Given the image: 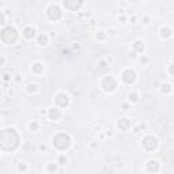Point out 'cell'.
<instances>
[{"label": "cell", "mask_w": 174, "mask_h": 174, "mask_svg": "<svg viewBox=\"0 0 174 174\" xmlns=\"http://www.w3.org/2000/svg\"><path fill=\"white\" fill-rule=\"evenodd\" d=\"M106 37H108V34L105 33V31H102V30H99L97 31V34H95V38H97V41H105L106 40Z\"/></svg>", "instance_id": "cell-24"}, {"label": "cell", "mask_w": 174, "mask_h": 174, "mask_svg": "<svg viewBox=\"0 0 174 174\" xmlns=\"http://www.w3.org/2000/svg\"><path fill=\"white\" fill-rule=\"evenodd\" d=\"M57 169H59L57 163H53V162H49V163H47V166H45V172L48 174H55L57 172Z\"/></svg>", "instance_id": "cell-18"}, {"label": "cell", "mask_w": 174, "mask_h": 174, "mask_svg": "<svg viewBox=\"0 0 174 174\" xmlns=\"http://www.w3.org/2000/svg\"><path fill=\"white\" fill-rule=\"evenodd\" d=\"M40 150L41 151H47V145H45V144H40Z\"/></svg>", "instance_id": "cell-31"}, {"label": "cell", "mask_w": 174, "mask_h": 174, "mask_svg": "<svg viewBox=\"0 0 174 174\" xmlns=\"http://www.w3.org/2000/svg\"><path fill=\"white\" fill-rule=\"evenodd\" d=\"M47 15H48V18L51 20L56 22V20L61 19L63 11H61V8L59 7V4H56V3H52V4L47 8Z\"/></svg>", "instance_id": "cell-6"}, {"label": "cell", "mask_w": 174, "mask_h": 174, "mask_svg": "<svg viewBox=\"0 0 174 174\" xmlns=\"http://www.w3.org/2000/svg\"><path fill=\"white\" fill-rule=\"evenodd\" d=\"M131 120L127 118V117H121V118H118V121H117V128H118L120 131H123V132H125L131 128Z\"/></svg>", "instance_id": "cell-12"}, {"label": "cell", "mask_w": 174, "mask_h": 174, "mask_svg": "<svg viewBox=\"0 0 174 174\" xmlns=\"http://www.w3.org/2000/svg\"><path fill=\"white\" fill-rule=\"evenodd\" d=\"M56 163L60 165V166H65L67 163H68V158H67L64 154H61V155H59V157H57V162H56Z\"/></svg>", "instance_id": "cell-23"}, {"label": "cell", "mask_w": 174, "mask_h": 174, "mask_svg": "<svg viewBox=\"0 0 174 174\" xmlns=\"http://www.w3.org/2000/svg\"><path fill=\"white\" fill-rule=\"evenodd\" d=\"M22 34L26 40H33L35 35H37V31H35V27H33V26H26L23 29Z\"/></svg>", "instance_id": "cell-13"}, {"label": "cell", "mask_w": 174, "mask_h": 174, "mask_svg": "<svg viewBox=\"0 0 174 174\" xmlns=\"http://www.w3.org/2000/svg\"><path fill=\"white\" fill-rule=\"evenodd\" d=\"M172 35H173V30L170 29L169 26H162L161 27V30H159V37H161L162 40H169Z\"/></svg>", "instance_id": "cell-14"}, {"label": "cell", "mask_w": 174, "mask_h": 174, "mask_svg": "<svg viewBox=\"0 0 174 174\" xmlns=\"http://www.w3.org/2000/svg\"><path fill=\"white\" fill-rule=\"evenodd\" d=\"M37 90H38V86L35 83H29L27 84V87H26V91L29 94H35L37 93Z\"/></svg>", "instance_id": "cell-22"}, {"label": "cell", "mask_w": 174, "mask_h": 174, "mask_svg": "<svg viewBox=\"0 0 174 174\" xmlns=\"http://www.w3.org/2000/svg\"><path fill=\"white\" fill-rule=\"evenodd\" d=\"M31 72H33L34 75H41V74L44 72V64L40 61L34 63L33 65H31Z\"/></svg>", "instance_id": "cell-17"}, {"label": "cell", "mask_w": 174, "mask_h": 174, "mask_svg": "<svg viewBox=\"0 0 174 174\" xmlns=\"http://www.w3.org/2000/svg\"><path fill=\"white\" fill-rule=\"evenodd\" d=\"M132 49L133 51L132 52H135V53H143L144 52V49H145V47H144V42L143 41H140V40H136L132 44Z\"/></svg>", "instance_id": "cell-15"}, {"label": "cell", "mask_w": 174, "mask_h": 174, "mask_svg": "<svg viewBox=\"0 0 174 174\" xmlns=\"http://www.w3.org/2000/svg\"><path fill=\"white\" fill-rule=\"evenodd\" d=\"M55 104L57 108L60 109H65L68 108L69 104H71V98L67 93H57L55 97Z\"/></svg>", "instance_id": "cell-7"}, {"label": "cell", "mask_w": 174, "mask_h": 174, "mask_svg": "<svg viewBox=\"0 0 174 174\" xmlns=\"http://www.w3.org/2000/svg\"><path fill=\"white\" fill-rule=\"evenodd\" d=\"M145 170H147L150 174H157L159 170H161V165L157 159H150L145 163Z\"/></svg>", "instance_id": "cell-10"}, {"label": "cell", "mask_w": 174, "mask_h": 174, "mask_svg": "<svg viewBox=\"0 0 174 174\" xmlns=\"http://www.w3.org/2000/svg\"><path fill=\"white\" fill-rule=\"evenodd\" d=\"M137 79V75L135 72V69L132 68H127L121 72V80L124 82L125 84H133Z\"/></svg>", "instance_id": "cell-8"}, {"label": "cell", "mask_w": 174, "mask_h": 174, "mask_svg": "<svg viewBox=\"0 0 174 174\" xmlns=\"http://www.w3.org/2000/svg\"><path fill=\"white\" fill-rule=\"evenodd\" d=\"M144 128H145V125H144V124H139V127H137L136 128V129H135V132H140V129H144Z\"/></svg>", "instance_id": "cell-30"}, {"label": "cell", "mask_w": 174, "mask_h": 174, "mask_svg": "<svg viewBox=\"0 0 174 174\" xmlns=\"http://www.w3.org/2000/svg\"><path fill=\"white\" fill-rule=\"evenodd\" d=\"M37 44L40 45V47H47L49 44V37L47 33H41L37 35Z\"/></svg>", "instance_id": "cell-16"}, {"label": "cell", "mask_w": 174, "mask_h": 174, "mask_svg": "<svg viewBox=\"0 0 174 174\" xmlns=\"http://www.w3.org/2000/svg\"><path fill=\"white\" fill-rule=\"evenodd\" d=\"M128 108H129L128 104H123V110H128Z\"/></svg>", "instance_id": "cell-32"}, {"label": "cell", "mask_w": 174, "mask_h": 174, "mask_svg": "<svg viewBox=\"0 0 174 174\" xmlns=\"http://www.w3.org/2000/svg\"><path fill=\"white\" fill-rule=\"evenodd\" d=\"M118 19H120V20H121V22H123V23H124V22H125V16H121V18H118Z\"/></svg>", "instance_id": "cell-33"}, {"label": "cell", "mask_w": 174, "mask_h": 174, "mask_svg": "<svg viewBox=\"0 0 174 174\" xmlns=\"http://www.w3.org/2000/svg\"><path fill=\"white\" fill-rule=\"evenodd\" d=\"M117 86H118V80H117L113 75H108V76L102 78L101 87L105 93H113V91L117 88Z\"/></svg>", "instance_id": "cell-4"}, {"label": "cell", "mask_w": 174, "mask_h": 174, "mask_svg": "<svg viewBox=\"0 0 174 174\" xmlns=\"http://www.w3.org/2000/svg\"><path fill=\"white\" fill-rule=\"evenodd\" d=\"M27 169H29V166H27L26 162H19L16 165V170H18V173H20V174H25L27 172Z\"/></svg>", "instance_id": "cell-21"}, {"label": "cell", "mask_w": 174, "mask_h": 174, "mask_svg": "<svg viewBox=\"0 0 174 174\" xmlns=\"http://www.w3.org/2000/svg\"><path fill=\"white\" fill-rule=\"evenodd\" d=\"M159 90H161L162 94H170L173 88H172V84L170 83H162L161 87H159Z\"/></svg>", "instance_id": "cell-19"}, {"label": "cell", "mask_w": 174, "mask_h": 174, "mask_svg": "<svg viewBox=\"0 0 174 174\" xmlns=\"http://www.w3.org/2000/svg\"><path fill=\"white\" fill-rule=\"evenodd\" d=\"M167 74L170 76H174V63L170 64V65L167 67Z\"/></svg>", "instance_id": "cell-26"}, {"label": "cell", "mask_w": 174, "mask_h": 174, "mask_svg": "<svg viewBox=\"0 0 174 174\" xmlns=\"http://www.w3.org/2000/svg\"><path fill=\"white\" fill-rule=\"evenodd\" d=\"M0 37H2V41L6 45H14L19 38V34H18V30L14 26H4L2 29Z\"/></svg>", "instance_id": "cell-3"}, {"label": "cell", "mask_w": 174, "mask_h": 174, "mask_svg": "<svg viewBox=\"0 0 174 174\" xmlns=\"http://www.w3.org/2000/svg\"><path fill=\"white\" fill-rule=\"evenodd\" d=\"M0 23H2L3 26L6 25V15H4V12L3 11H0Z\"/></svg>", "instance_id": "cell-27"}, {"label": "cell", "mask_w": 174, "mask_h": 174, "mask_svg": "<svg viewBox=\"0 0 174 174\" xmlns=\"http://www.w3.org/2000/svg\"><path fill=\"white\" fill-rule=\"evenodd\" d=\"M128 101H129L131 104H136V102H139V94H137L136 91H131V93L128 94Z\"/></svg>", "instance_id": "cell-20"}, {"label": "cell", "mask_w": 174, "mask_h": 174, "mask_svg": "<svg viewBox=\"0 0 174 174\" xmlns=\"http://www.w3.org/2000/svg\"><path fill=\"white\" fill-rule=\"evenodd\" d=\"M48 117L49 120H52V121H57L60 120V117H61V110H60V108L57 106H53L48 110Z\"/></svg>", "instance_id": "cell-11"}, {"label": "cell", "mask_w": 174, "mask_h": 174, "mask_svg": "<svg viewBox=\"0 0 174 174\" xmlns=\"http://www.w3.org/2000/svg\"><path fill=\"white\" fill-rule=\"evenodd\" d=\"M173 131H174V128H173Z\"/></svg>", "instance_id": "cell-34"}, {"label": "cell", "mask_w": 174, "mask_h": 174, "mask_svg": "<svg viewBox=\"0 0 174 174\" xmlns=\"http://www.w3.org/2000/svg\"><path fill=\"white\" fill-rule=\"evenodd\" d=\"M40 129V124H38V121H30L29 123V131H31V132H35V131Z\"/></svg>", "instance_id": "cell-25"}, {"label": "cell", "mask_w": 174, "mask_h": 174, "mask_svg": "<svg viewBox=\"0 0 174 174\" xmlns=\"http://www.w3.org/2000/svg\"><path fill=\"white\" fill-rule=\"evenodd\" d=\"M141 145H143V148L147 152H154V151H157L159 147V140L154 136V135H147V136H144L143 140H141Z\"/></svg>", "instance_id": "cell-5"}, {"label": "cell", "mask_w": 174, "mask_h": 174, "mask_svg": "<svg viewBox=\"0 0 174 174\" xmlns=\"http://www.w3.org/2000/svg\"><path fill=\"white\" fill-rule=\"evenodd\" d=\"M20 143V135L18 133L15 128H4L2 131V137H0V147L3 152L14 151Z\"/></svg>", "instance_id": "cell-1"}, {"label": "cell", "mask_w": 174, "mask_h": 174, "mask_svg": "<svg viewBox=\"0 0 174 174\" xmlns=\"http://www.w3.org/2000/svg\"><path fill=\"white\" fill-rule=\"evenodd\" d=\"M141 23H143V25H145V26H147V25L150 23V18H148V16H144L143 19H141Z\"/></svg>", "instance_id": "cell-28"}, {"label": "cell", "mask_w": 174, "mask_h": 174, "mask_svg": "<svg viewBox=\"0 0 174 174\" xmlns=\"http://www.w3.org/2000/svg\"><path fill=\"white\" fill-rule=\"evenodd\" d=\"M61 4L65 7L68 11H78L79 8L83 7L84 3L83 2H76V0H64Z\"/></svg>", "instance_id": "cell-9"}, {"label": "cell", "mask_w": 174, "mask_h": 174, "mask_svg": "<svg viewBox=\"0 0 174 174\" xmlns=\"http://www.w3.org/2000/svg\"><path fill=\"white\" fill-rule=\"evenodd\" d=\"M139 61H140L141 64H147V63H148V57H144V56H141V57L139 59Z\"/></svg>", "instance_id": "cell-29"}, {"label": "cell", "mask_w": 174, "mask_h": 174, "mask_svg": "<svg viewBox=\"0 0 174 174\" xmlns=\"http://www.w3.org/2000/svg\"><path fill=\"white\" fill-rule=\"evenodd\" d=\"M72 144V139L67 132H59L52 137V145L59 151L68 150Z\"/></svg>", "instance_id": "cell-2"}]
</instances>
